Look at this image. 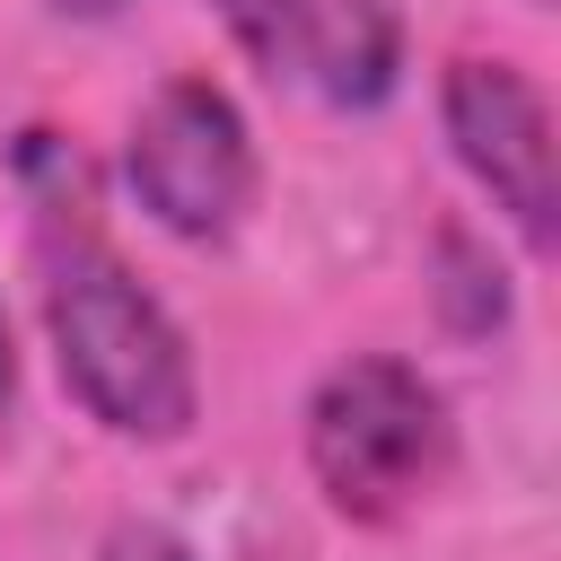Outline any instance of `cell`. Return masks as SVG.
<instances>
[{
	"instance_id": "1",
	"label": "cell",
	"mask_w": 561,
	"mask_h": 561,
	"mask_svg": "<svg viewBox=\"0 0 561 561\" xmlns=\"http://www.w3.org/2000/svg\"><path fill=\"white\" fill-rule=\"evenodd\" d=\"M35 263H44V333H53L61 386L114 438H184L202 403L193 351L175 316L131 280V263L70 210H53Z\"/></svg>"
},
{
	"instance_id": "2",
	"label": "cell",
	"mask_w": 561,
	"mask_h": 561,
	"mask_svg": "<svg viewBox=\"0 0 561 561\" xmlns=\"http://www.w3.org/2000/svg\"><path fill=\"white\" fill-rule=\"evenodd\" d=\"M307 465L324 500L359 526L403 517L447 473V403L412 359L359 351L307 394Z\"/></svg>"
},
{
	"instance_id": "3",
	"label": "cell",
	"mask_w": 561,
	"mask_h": 561,
	"mask_svg": "<svg viewBox=\"0 0 561 561\" xmlns=\"http://www.w3.org/2000/svg\"><path fill=\"white\" fill-rule=\"evenodd\" d=\"M131 193L140 210L167 228V237H228L254 202V140H245V114L228 105V88L210 79H167L140 123H131Z\"/></svg>"
},
{
	"instance_id": "4",
	"label": "cell",
	"mask_w": 561,
	"mask_h": 561,
	"mask_svg": "<svg viewBox=\"0 0 561 561\" xmlns=\"http://www.w3.org/2000/svg\"><path fill=\"white\" fill-rule=\"evenodd\" d=\"M438 114H447V140H456L465 175L543 254L552 245V210H561V167H552V114H543L535 79L508 70V61H447Z\"/></svg>"
},
{
	"instance_id": "5",
	"label": "cell",
	"mask_w": 561,
	"mask_h": 561,
	"mask_svg": "<svg viewBox=\"0 0 561 561\" xmlns=\"http://www.w3.org/2000/svg\"><path fill=\"white\" fill-rule=\"evenodd\" d=\"M403 61V18L394 0H307L289 35V79H307L324 105H377Z\"/></svg>"
},
{
	"instance_id": "6",
	"label": "cell",
	"mask_w": 561,
	"mask_h": 561,
	"mask_svg": "<svg viewBox=\"0 0 561 561\" xmlns=\"http://www.w3.org/2000/svg\"><path fill=\"white\" fill-rule=\"evenodd\" d=\"M430 272H438V316H447V333L482 342V333H500V324H508V280H500L491 245H473L465 228H438Z\"/></svg>"
},
{
	"instance_id": "7",
	"label": "cell",
	"mask_w": 561,
	"mask_h": 561,
	"mask_svg": "<svg viewBox=\"0 0 561 561\" xmlns=\"http://www.w3.org/2000/svg\"><path fill=\"white\" fill-rule=\"evenodd\" d=\"M210 9H219V26H228V35H237L272 79H280V61H289V35H298V9H307V0H210Z\"/></svg>"
},
{
	"instance_id": "8",
	"label": "cell",
	"mask_w": 561,
	"mask_h": 561,
	"mask_svg": "<svg viewBox=\"0 0 561 561\" xmlns=\"http://www.w3.org/2000/svg\"><path fill=\"white\" fill-rule=\"evenodd\" d=\"M105 561H193V552H184L167 526H123V535L105 543Z\"/></svg>"
},
{
	"instance_id": "9",
	"label": "cell",
	"mask_w": 561,
	"mask_h": 561,
	"mask_svg": "<svg viewBox=\"0 0 561 561\" xmlns=\"http://www.w3.org/2000/svg\"><path fill=\"white\" fill-rule=\"evenodd\" d=\"M9 386H18V351H9V316H0V412H9Z\"/></svg>"
},
{
	"instance_id": "10",
	"label": "cell",
	"mask_w": 561,
	"mask_h": 561,
	"mask_svg": "<svg viewBox=\"0 0 561 561\" xmlns=\"http://www.w3.org/2000/svg\"><path fill=\"white\" fill-rule=\"evenodd\" d=\"M53 9H70V18H114L123 0H53Z\"/></svg>"
}]
</instances>
